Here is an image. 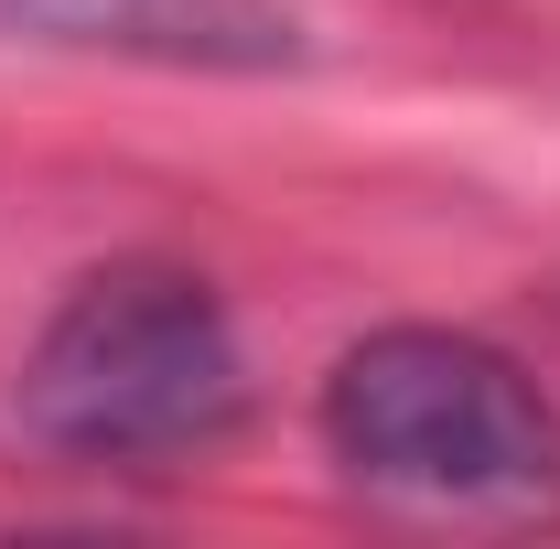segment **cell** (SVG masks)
I'll return each mask as SVG.
<instances>
[{"mask_svg":"<svg viewBox=\"0 0 560 549\" xmlns=\"http://www.w3.org/2000/svg\"><path fill=\"white\" fill-rule=\"evenodd\" d=\"M248 410V344L206 270L108 259L44 313L22 355V431L66 464H184Z\"/></svg>","mask_w":560,"mask_h":549,"instance_id":"1","label":"cell"},{"mask_svg":"<svg viewBox=\"0 0 560 549\" xmlns=\"http://www.w3.org/2000/svg\"><path fill=\"white\" fill-rule=\"evenodd\" d=\"M11 44L108 55L162 75H280L302 66V11L291 0H0Z\"/></svg>","mask_w":560,"mask_h":549,"instance_id":"3","label":"cell"},{"mask_svg":"<svg viewBox=\"0 0 560 549\" xmlns=\"http://www.w3.org/2000/svg\"><path fill=\"white\" fill-rule=\"evenodd\" d=\"M324 453L388 506L539 517L560 506V399L486 335L377 324L324 377Z\"/></svg>","mask_w":560,"mask_h":549,"instance_id":"2","label":"cell"}]
</instances>
